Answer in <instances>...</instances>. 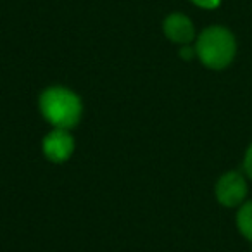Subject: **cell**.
Segmentation results:
<instances>
[{"mask_svg": "<svg viewBox=\"0 0 252 252\" xmlns=\"http://www.w3.org/2000/svg\"><path fill=\"white\" fill-rule=\"evenodd\" d=\"M40 114L54 128L71 130L80 123L83 114L81 98L66 87L54 85L40 94L38 98Z\"/></svg>", "mask_w": 252, "mask_h": 252, "instance_id": "cell-1", "label": "cell"}, {"mask_svg": "<svg viewBox=\"0 0 252 252\" xmlns=\"http://www.w3.org/2000/svg\"><path fill=\"white\" fill-rule=\"evenodd\" d=\"M197 59L211 71H223L237 56V38L226 26L213 25L200 32L195 40Z\"/></svg>", "mask_w": 252, "mask_h": 252, "instance_id": "cell-2", "label": "cell"}, {"mask_svg": "<svg viewBox=\"0 0 252 252\" xmlns=\"http://www.w3.org/2000/svg\"><path fill=\"white\" fill-rule=\"evenodd\" d=\"M249 193L247 176L240 171H226L214 185L216 200L223 207H240Z\"/></svg>", "mask_w": 252, "mask_h": 252, "instance_id": "cell-3", "label": "cell"}, {"mask_svg": "<svg viewBox=\"0 0 252 252\" xmlns=\"http://www.w3.org/2000/svg\"><path fill=\"white\" fill-rule=\"evenodd\" d=\"M42 152L50 162H56V164L66 162L74 152L73 135L64 128H54L43 137Z\"/></svg>", "mask_w": 252, "mask_h": 252, "instance_id": "cell-4", "label": "cell"}, {"mask_svg": "<svg viewBox=\"0 0 252 252\" xmlns=\"http://www.w3.org/2000/svg\"><path fill=\"white\" fill-rule=\"evenodd\" d=\"M162 32L169 42L178 45H189L195 40V26L183 12H171L162 23Z\"/></svg>", "mask_w": 252, "mask_h": 252, "instance_id": "cell-5", "label": "cell"}, {"mask_svg": "<svg viewBox=\"0 0 252 252\" xmlns=\"http://www.w3.org/2000/svg\"><path fill=\"white\" fill-rule=\"evenodd\" d=\"M235 223H237V230L245 240L252 242V200H245L240 207L237 209V216H235Z\"/></svg>", "mask_w": 252, "mask_h": 252, "instance_id": "cell-6", "label": "cell"}, {"mask_svg": "<svg viewBox=\"0 0 252 252\" xmlns=\"http://www.w3.org/2000/svg\"><path fill=\"white\" fill-rule=\"evenodd\" d=\"M242 168H244V175L252 182V142L249 144L247 151H245V154H244V162H242Z\"/></svg>", "mask_w": 252, "mask_h": 252, "instance_id": "cell-7", "label": "cell"}, {"mask_svg": "<svg viewBox=\"0 0 252 252\" xmlns=\"http://www.w3.org/2000/svg\"><path fill=\"white\" fill-rule=\"evenodd\" d=\"M192 4L206 11H214L221 5V0H192Z\"/></svg>", "mask_w": 252, "mask_h": 252, "instance_id": "cell-8", "label": "cell"}, {"mask_svg": "<svg viewBox=\"0 0 252 252\" xmlns=\"http://www.w3.org/2000/svg\"><path fill=\"white\" fill-rule=\"evenodd\" d=\"M180 57H182L183 61H192L193 57H197V54H195V45H182L180 47Z\"/></svg>", "mask_w": 252, "mask_h": 252, "instance_id": "cell-9", "label": "cell"}]
</instances>
